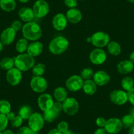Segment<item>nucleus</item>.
Listing matches in <instances>:
<instances>
[{
  "mask_svg": "<svg viewBox=\"0 0 134 134\" xmlns=\"http://www.w3.org/2000/svg\"><path fill=\"white\" fill-rule=\"evenodd\" d=\"M22 32L25 39L33 42L38 40L42 36V30L40 26L33 21L27 23L23 25Z\"/></svg>",
  "mask_w": 134,
  "mask_h": 134,
  "instance_id": "obj_1",
  "label": "nucleus"
},
{
  "mask_svg": "<svg viewBox=\"0 0 134 134\" xmlns=\"http://www.w3.org/2000/svg\"><path fill=\"white\" fill-rule=\"evenodd\" d=\"M15 66L21 72L28 71L35 65V59L28 53H20L14 58Z\"/></svg>",
  "mask_w": 134,
  "mask_h": 134,
  "instance_id": "obj_2",
  "label": "nucleus"
},
{
  "mask_svg": "<svg viewBox=\"0 0 134 134\" xmlns=\"http://www.w3.org/2000/svg\"><path fill=\"white\" fill-rule=\"evenodd\" d=\"M69 46L68 40L64 36H57L52 40L49 44V50L54 55H60L67 50Z\"/></svg>",
  "mask_w": 134,
  "mask_h": 134,
  "instance_id": "obj_3",
  "label": "nucleus"
},
{
  "mask_svg": "<svg viewBox=\"0 0 134 134\" xmlns=\"http://www.w3.org/2000/svg\"><path fill=\"white\" fill-rule=\"evenodd\" d=\"M91 43L97 48H102L107 46L110 42V36L104 32H97L91 36Z\"/></svg>",
  "mask_w": 134,
  "mask_h": 134,
  "instance_id": "obj_4",
  "label": "nucleus"
},
{
  "mask_svg": "<svg viewBox=\"0 0 134 134\" xmlns=\"http://www.w3.org/2000/svg\"><path fill=\"white\" fill-rule=\"evenodd\" d=\"M28 120V127L36 132H39L44 126V118L39 113H33Z\"/></svg>",
  "mask_w": 134,
  "mask_h": 134,
  "instance_id": "obj_5",
  "label": "nucleus"
},
{
  "mask_svg": "<svg viewBox=\"0 0 134 134\" xmlns=\"http://www.w3.org/2000/svg\"><path fill=\"white\" fill-rule=\"evenodd\" d=\"M63 110L67 115H75L79 110L78 101L74 97H67L63 103Z\"/></svg>",
  "mask_w": 134,
  "mask_h": 134,
  "instance_id": "obj_6",
  "label": "nucleus"
},
{
  "mask_svg": "<svg viewBox=\"0 0 134 134\" xmlns=\"http://www.w3.org/2000/svg\"><path fill=\"white\" fill-rule=\"evenodd\" d=\"M30 87L34 92L42 93H43L48 87L47 81L43 76H34L30 80Z\"/></svg>",
  "mask_w": 134,
  "mask_h": 134,
  "instance_id": "obj_7",
  "label": "nucleus"
},
{
  "mask_svg": "<svg viewBox=\"0 0 134 134\" xmlns=\"http://www.w3.org/2000/svg\"><path fill=\"white\" fill-rule=\"evenodd\" d=\"M36 17L43 18L49 12V5L45 0H38L34 3L32 8Z\"/></svg>",
  "mask_w": 134,
  "mask_h": 134,
  "instance_id": "obj_8",
  "label": "nucleus"
},
{
  "mask_svg": "<svg viewBox=\"0 0 134 134\" xmlns=\"http://www.w3.org/2000/svg\"><path fill=\"white\" fill-rule=\"evenodd\" d=\"M108 134H118L123 128L122 121L118 118H110L107 120L105 127Z\"/></svg>",
  "mask_w": 134,
  "mask_h": 134,
  "instance_id": "obj_9",
  "label": "nucleus"
},
{
  "mask_svg": "<svg viewBox=\"0 0 134 134\" xmlns=\"http://www.w3.org/2000/svg\"><path fill=\"white\" fill-rule=\"evenodd\" d=\"M83 80L78 75H72L66 80L65 83L67 90L70 91L76 92L82 89Z\"/></svg>",
  "mask_w": 134,
  "mask_h": 134,
  "instance_id": "obj_10",
  "label": "nucleus"
},
{
  "mask_svg": "<svg viewBox=\"0 0 134 134\" xmlns=\"http://www.w3.org/2000/svg\"><path fill=\"white\" fill-rule=\"evenodd\" d=\"M110 100L113 104L116 105H124L128 100L127 93L124 90H116L111 91L109 95Z\"/></svg>",
  "mask_w": 134,
  "mask_h": 134,
  "instance_id": "obj_11",
  "label": "nucleus"
},
{
  "mask_svg": "<svg viewBox=\"0 0 134 134\" xmlns=\"http://www.w3.org/2000/svg\"><path fill=\"white\" fill-rule=\"evenodd\" d=\"M90 59L93 64L100 65L106 61L107 53L102 49L96 48L90 53Z\"/></svg>",
  "mask_w": 134,
  "mask_h": 134,
  "instance_id": "obj_12",
  "label": "nucleus"
},
{
  "mask_svg": "<svg viewBox=\"0 0 134 134\" xmlns=\"http://www.w3.org/2000/svg\"><path fill=\"white\" fill-rule=\"evenodd\" d=\"M22 78L23 75L21 71L16 69V67H14L11 70H8L6 74V80L7 82L13 86L19 85L21 82Z\"/></svg>",
  "mask_w": 134,
  "mask_h": 134,
  "instance_id": "obj_13",
  "label": "nucleus"
},
{
  "mask_svg": "<svg viewBox=\"0 0 134 134\" xmlns=\"http://www.w3.org/2000/svg\"><path fill=\"white\" fill-rule=\"evenodd\" d=\"M54 100L52 96L49 93H42L38 97V105L42 111L45 112L53 107Z\"/></svg>",
  "mask_w": 134,
  "mask_h": 134,
  "instance_id": "obj_14",
  "label": "nucleus"
},
{
  "mask_svg": "<svg viewBox=\"0 0 134 134\" xmlns=\"http://www.w3.org/2000/svg\"><path fill=\"white\" fill-rule=\"evenodd\" d=\"M16 32L11 27L5 28L0 35V41L3 46H9L13 43L16 38Z\"/></svg>",
  "mask_w": 134,
  "mask_h": 134,
  "instance_id": "obj_15",
  "label": "nucleus"
},
{
  "mask_svg": "<svg viewBox=\"0 0 134 134\" xmlns=\"http://www.w3.org/2000/svg\"><path fill=\"white\" fill-rule=\"evenodd\" d=\"M52 24L53 28L57 31H62L65 29L68 24V20L66 15L63 13L55 15L53 18Z\"/></svg>",
  "mask_w": 134,
  "mask_h": 134,
  "instance_id": "obj_16",
  "label": "nucleus"
},
{
  "mask_svg": "<svg viewBox=\"0 0 134 134\" xmlns=\"http://www.w3.org/2000/svg\"><path fill=\"white\" fill-rule=\"evenodd\" d=\"M93 80L97 86H103L108 84L110 80V76L107 72L104 70H98L93 76Z\"/></svg>",
  "mask_w": 134,
  "mask_h": 134,
  "instance_id": "obj_17",
  "label": "nucleus"
},
{
  "mask_svg": "<svg viewBox=\"0 0 134 134\" xmlns=\"http://www.w3.org/2000/svg\"><path fill=\"white\" fill-rule=\"evenodd\" d=\"M43 50V45L42 42L34 41L28 45L27 53L33 57H36L40 55Z\"/></svg>",
  "mask_w": 134,
  "mask_h": 134,
  "instance_id": "obj_18",
  "label": "nucleus"
},
{
  "mask_svg": "<svg viewBox=\"0 0 134 134\" xmlns=\"http://www.w3.org/2000/svg\"><path fill=\"white\" fill-rule=\"evenodd\" d=\"M68 21L72 24H77L80 23L82 19V12L76 8L69 9L66 13Z\"/></svg>",
  "mask_w": 134,
  "mask_h": 134,
  "instance_id": "obj_19",
  "label": "nucleus"
},
{
  "mask_svg": "<svg viewBox=\"0 0 134 134\" xmlns=\"http://www.w3.org/2000/svg\"><path fill=\"white\" fill-rule=\"evenodd\" d=\"M134 63L130 60H124L120 62L117 65V70L118 72L123 75L130 74L133 70Z\"/></svg>",
  "mask_w": 134,
  "mask_h": 134,
  "instance_id": "obj_20",
  "label": "nucleus"
},
{
  "mask_svg": "<svg viewBox=\"0 0 134 134\" xmlns=\"http://www.w3.org/2000/svg\"><path fill=\"white\" fill-rule=\"evenodd\" d=\"M19 16L23 21L25 23H29L32 21L35 15L34 13L33 9L28 7H22L19 11Z\"/></svg>",
  "mask_w": 134,
  "mask_h": 134,
  "instance_id": "obj_21",
  "label": "nucleus"
},
{
  "mask_svg": "<svg viewBox=\"0 0 134 134\" xmlns=\"http://www.w3.org/2000/svg\"><path fill=\"white\" fill-rule=\"evenodd\" d=\"M83 91L86 95H93L95 93L97 90V86L92 80H87L83 81Z\"/></svg>",
  "mask_w": 134,
  "mask_h": 134,
  "instance_id": "obj_22",
  "label": "nucleus"
},
{
  "mask_svg": "<svg viewBox=\"0 0 134 134\" xmlns=\"http://www.w3.org/2000/svg\"><path fill=\"white\" fill-rule=\"evenodd\" d=\"M53 95L56 101L63 103L68 97V92L64 87H58L54 90Z\"/></svg>",
  "mask_w": 134,
  "mask_h": 134,
  "instance_id": "obj_23",
  "label": "nucleus"
},
{
  "mask_svg": "<svg viewBox=\"0 0 134 134\" xmlns=\"http://www.w3.org/2000/svg\"><path fill=\"white\" fill-rule=\"evenodd\" d=\"M16 7L15 0H0V7L5 12H11Z\"/></svg>",
  "mask_w": 134,
  "mask_h": 134,
  "instance_id": "obj_24",
  "label": "nucleus"
},
{
  "mask_svg": "<svg viewBox=\"0 0 134 134\" xmlns=\"http://www.w3.org/2000/svg\"><path fill=\"white\" fill-rule=\"evenodd\" d=\"M107 50L110 55L118 56L121 53L122 48L119 43L115 41H111L107 45Z\"/></svg>",
  "mask_w": 134,
  "mask_h": 134,
  "instance_id": "obj_25",
  "label": "nucleus"
},
{
  "mask_svg": "<svg viewBox=\"0 0 134 134\" xmlns=\"http://www.w3.org/2000/svg\"><path fill=\"white\" fill-rule=\"evenodd\" d=\"M0 67L4 70H11L15 67V59L12 57H5L0 60Z\"/></svg>",
  "mask_w": 134,
  "mask_h": 134,
  "instance_id": "obj_26",
  "label": "nucleus"
},
{
  "mask_svg": "<svg viewBox=\"0 0 134 134\" xmlns=\"http://www.w3.org/2000/svg\"><path fill=\"white\" fill-rule=\"evenodd\" d=\"M59 114H60V113H59L58 112H57L55 109L51 108V109L43 112V118H44L45 122L51 123V122H53V121L59 116Z\"/></svg>",
  "mask_w": 134,
  "mask_h": 134,
  "instance_id": "obj_27",
  "label": "nucleus"
},
{
  "mask_svg": "<svg viewBox=\"0 0 134 134\" xmlns=\"http://www.w3.org/2000/svg\"><path fill=\"white\" fill-rule=\"evenodd\" d=\"M33 114V110L31 107L28 105H23L19 110V116H20L23 120H28L31 115Z\"/></svg>",
  "mask_w": 134,
  "mask_h": 134,
  "instance_id": "obj_28",
  "label": "nucleus"
},
{
  "mask_svg": "<svg viewBox=\"0 0 134 134\" xmlns=\"http://www.w3.org/2000/svg\"><path fill=\"white\" fill-rule=\"evenodd\" d=\"M122 88L126 91H129L134 87V80L130 76H126L121 81Z\"/></svg>",
  "mask_w": 134,
  "mask_h": 134,
  "instance_id": "obj_29",
  "label": "nucleus"
},
{
  "mask_svg": "<svg viewBox=\"0 0 134 134\" xmlns=\"http://www.w3.org/2000/svg\"><path fill=\"white\" fill-rule=\"evenodd\" d=\"M28 42L25 38H21L16 43V50L19 53H24L25 51H27V49L28 47Z\"/></svg>",
  "mask_w": 134,
  "mask_h": 134,
  "instance_id": "obj_30",
  "label": "nucleus"
},
{
  "mask_svg": "<svg viewBox=\"0 0 134 134\" xmlns=\"http://www.w3.org/2000/svg\"><path fill=\"white\" fill-rule=\"evenodd\" d=\"M46 70V65L43 63H38L32 68V73L34 76H42Z\"/></svg>",
  "mask_w": 134,
  "mask_h": 134,
  "instance_id": "obj_31",
  "label": "nucleus"
},
{
  "mask_svg": "<svg viewBox=\"0 0 134 134\" xmlns=\"http://www.w3.org/2000/svg\"><path fill=\"white\" fill-rule=\"evenodd\" d=\"M121 121H122L123 127L124 128H130L131 126H133L134 118L130 114L124 116L121 119Z\"/></svg>",
  "mask_w": 134,
  "mask_h": 134,
  "instance_id": "obj_32",
  "label": "nucleus"
},
{
  "mask_svg": "<svg viewBox=\"0 0 134 134\" xmlns=\"http://www.w3.org/2000/svg\"><path fill=\"white\" fill-rule=\"evenodd\" d=\"M11 110V103L7 100H0V113L3 114H7Z\"/></svg>",
  "mask_w": 134,
  "mask_h": 134,
  "instance_id": "obj_33",
  "label": "nucleus"
},
{
  "mask_svg": "<svg viewBox=\"0 0 134 134\" xmlns=\"http://www.w3.org/2000/svg\"><path fill=\"white\" fill-rule=\"evenodd\" d=\"M93 70L91 68H85L81 71L80 76L83 80H87L93 78Z\"/></svg>",
  "mask_w": 134,
  "mask_h": 134,
  "instance_id": "obj_34",
  "label": "nucleus"
},
{
  "mask_svg": "<svg viewBox=\"0 0 134 134\" xmlns=\"http://www.w3.org/2000/svg\"><path fill=\"white\" fill-rule=\"evenodd\" d=\"M9 120L6 114H1L0 113V131L2 132L6 130L7 126H8Z\"/></svg>",
  "mask_w": 134,
  "mask_h": 134,
  "instance_id": "obj_35",
  "label": "nucleus"
},
{
  "mask_svg": "<svg viewBox=\"0 0 134 134\" xmlns=\"http://www.w3.org/2000/svg\"><path fill=\"white\" fill-rule=\"evenodd\" d=\"M24 120L20 116H15L10 122H11V126L13 127H20L23 123Z\"/></svg>",
  "mask_w": 134,
  "mask_h": 134,
  "instance_id": "obj_36",
  "label": "nucleus"
},
{
  "mask_svg": "<svg viewBox=\"0 0 134 134\" xmlns=\"http://www.w3.org/2000/svg\"><path fill=\"white\" fill-rule=\"evenodd\" d=\"M69 126L68 122H66V121H61V122H59L57 125V130H59L60 132H61L62 133H63L64 132L66 131L67 130H69Z\"/></svg>",
  "mask_w": 134,
  "mask_h": 134,
  "instance_id": "obj_37",
  "label": "nucleus"
},
{
  "mask_svg": "<svg viewBox=\"0 0 134 134\" xmlns=\"http://www.w3.org/2000/svg\"><path fill=\"white\" fill-rule=\"evenodd\" d=\"M16 134H33V131L28 126H23L18 130Z\"/></svg>",
  "mask_w": 134,
  "mask_h": 134,
  "instance_id": "obj_38",
  "label": "nucleus"
},
{
  "mask_svg": "<svg viewBox=\"0 0 134 134\" xmlns=\"http://www.w3.org/2000/svg\"><path fill=\"white\" fill-rule=\"evenodd\" d=\"M64 5L69 9L76 8L78 5V2L77 0H64Z\"/></svg>",
  "mask_w": 134,
  "mask_h": 134,
  "instance_id": "obj_39",
  "label": "nucleus"
},
{
  "mask_svg": "<svg viewBox=\"0 0 134 134\" xmlns=\"http://www.w3.org/2000/svg\"><path fill=\"white\" fill-rule=\"evenodd\" d=\"M23 24H22V23L20 21V20H15L11 24V28L13 30H15L16 32H19V30H22L23 28Z\"/></svg>",
  "mask_w": 134,
  "mask_h": 134,
  "instance_id": "obj_40",
  "label": "nucleus"
},
{
  "mask_svg": "<svg viewBox=\"0 0 134 134\" xmlns=\"http://www.w3.org/2000/svg\"><path fill=\"white\" fill-rule=\"evenodd\" d=\"M107 120H105V118H103V117H99L96 119V121H95V123H96V125L99 127H102V128H104L105 124H106Z\"/></svg>",
  "mask_w": 134,
  "mask_h": 134,
  "instance_id": "obj_41",
  "label": "nucleus"
},
{
  "mask_svg": "<svg viewBox=\"0 0 134 134\" xmlns=\"http://www.w3.org/2000/svg\"><path fill=\"white\" fill-rule=\"evenodd\" d=\"M127 98H128V101L134 106V87L130 91H127Z\"/></svg>",
  "mask_w": 134,
  "mask_h": 134,
  "instance_id": "obj_42",
  "label": "nucleus"
},
{
  "mask_svg": "<svg viewBox=\"0 0 134 134\" xmlns=\"http://www.w3.org/2000/svg\"><path fill=\"white\" fill-rule=\"evenodd\" d=\"M52 108L53 109H55L57 112H58L59 113H60V112L63 110V103L60 102H59V101L54 102Z\"/></svg>",
  "mask_w": 134,
  "mask_h": 134,
  "instance_id": "obj_43",
  "label": "nucleus"
},
{
  "mask_svg": "<svg viewBox=\"0 0 134 134\" xmlns=\"http://www.w3.org/2000/svg\"><path fill=\"white\" fill-rule=\"evenodd\" d=\"M93 134H108V133L107 132L106 130H105V128H102V127H99L98 129H97L95 131V132L93 133Z\"/></svg>",
  "mask_w": 134,
  "mask_h": 134,
  "instance_id": "obj_44",
  "label": "nucleus"
},
{
  "mask_svg": "<svg viewBox=\"0 0 134 134\" xmlns=\"http://www.w3.org/2000/svg\"><path fill=\"white\" fill-rule=\"evenodd\" d=\"M6 116H7V119L9 120V121H11V120H12L13 118L14 117H15L16 115H15V114L13 113V112L10 111L9 113H7V114H6Z\"/></svg>",
  "mask_w": 134,
  "mask_h": 134,
  "instance_id": "obj_45",
  "label": "nucleus"
},
{
  "mask_svg": "<svg viewBox=\"0 0 134 134\" xmlns=\"http://www.w3.org/2000/svg\"><path fill=\"white\" fill-rule=\"evenodd\" d=\"M47 134H63V133H62L61 132H60V131L57 130V128H54L50 130V131L47 133Z\"/></svg>",
  "mask_w": 134,
  "mask_h": 134,
  "instance_id": "obj_46",
  "label": "nucleus"
},
{
  "mask_svg": "<svg viewBox=\"0 0 134 134\" xmlns=\"http://www.w3.org/2000/svg\"><path fill=\"white\" fill-rule=\"evenodd\" d=\"M129 60L132 62L133 63H134V51L130 53V57H129Z\"/></svg>",
  "mask_w": 134,
  "mask_h": 134,
  "instance_id": "obj_47",
  "label": "nucleus"
},
{
  "mask_svg": "<svg viewBox=\"0 0 134 134\" xmlns=\"http://www.w3.org/2000/svg\"><path fill=\"white\" fill-rule=\"evenodd\" d=\"M3 134H15V133L11 130H5L3 131H2Z\"/></svg>",
  "mask_w": 134,
  "mask_h": 134,
  "instance_id": "obj_48",
  "label": "nucleus"
},
{
  "mask_svg": "<svg viewBox=\"0 0 134 134\" xmlns=\"http://www.w3.org/2000/svg\"><path fill=\"white\" fill-rule=\"evenodd\" d=\"M128 134H134V126H131V127L129 128Z\"/></svg>",
  "mask_w": 134,
  "mask_h": 134,
  "instance_id": "obj_49",
  "label": "nucleus"
},
{
  "mask_svg": "<svg viewBox=\"0 0 134 134\" xmlns=\"http://www.w3.org/2000/svg\"><path fill=\"white\" fill-rule=\"evenodd\" d=\"M130 114L133 117V118H134V106H133V107H132L131 109H130Z\"/></svg>",
  "mask_w": 134,
  "mask_h": 134,
  "instance_id": "obj_50",
  "label": "nucleus"
},
{
  "mask_svg": "<svg viewBox=\"0 0 134 134\" xmlns=\"http://www.w3.org/2000/svg\"><path fill=\"white\" fill-rule=\"evenodd\" d=\"M63 134H75V133H74V131H72V130H67L66 131H65V132L63 133Z\"/></svg>",
  "mask_w": 134,
  "mask_h": 134,
  "instance_id": "obj_51",
  "label": "nucleus"
},
{
  "mask_svg": "<svg viewBox=\"0 0 134 134\" xmlns=\"http://www.w3.org/2000/svg\"><path fill=\"white\" fill-rule=\"evenodd\" d=\"M3 44L2 43V42L0 41V53H2V51H3Z\"/></svg>",
  "mask_w": 134,
  "mask_h": 134,
  "instance_id": "obj_52",
  "label": "nucleus"
},
{
  "mask_svg": "<svg viewBox=\"0 0 134 134\" xmlns=\"http://www.w3.org/2000/svg\"><path fill=\"white\" fill-rule=\"evenodd\" d=\"M19 2H21V3H28V2H29L30 0H19Z\"/></svg>",
  "mask_w": 134,
  "mask_h": 134,
  "instance_id": "obj_53",
  "label": "nucleus"
},
{
  "mask_svg": "<svg viewBox=\"0 0 134 134\" xmlns=\"http://www.w3.org/2000/svg\"><path fill=\"white\" fill-rule=\"evenodd\" d=\"M87 42H91V37H90V38H87Z\"/></svg>",
  "mask_w": 134,
  "mask_h": 134,
  "instance_id": "obj_54",
  "label": "nucleus"
},
{
  "mask_svg": "<svg viewBox=\"0 0 134 134\" xmlns=\"http://www.w3.org/2000/svg\"><path fill=\"white\" fill-rule=\"evenodd\" d=\"M129 2H130V3H134V0H127Z\"/></svg>",
  "mask_w": 134,
  "mask_h": 134,
  "instance_id": "obj_55",
  "label": "nucleus"
},
{
  "mask_svg": "<svg viewBox=\"0 0 134 134\" xmlns=\"http://www.w3.org/2000/svg\"><path fill=\"white\" fill-rule=\"evenodd\" d=\"M0 134H3V133L1 132V131H0Z\"/></svg>",
  "mask_w": 134,
  "mask_h": 134,
  "instance_id": "obj_56",
  "label": "nucleus"
},
{
  "mask_svg": "<svg viewBox=\"0 0 134 134\" xmlns=\"http://www.w3.org/2000/svg\"><path fill=\"white\" fill-rule=\"evenodd\" d=\"M80 1H86V0H80Z\"/></svg>",
  "mask_w": 134,
  "mask_h": 134,
  "instance_id": "obj_57",
  "label": "nucleus"
},
{
  "mask_svg": "<svg viewBox=\"0 0 134 134\" xmlns=\"http://www.w3.org/2000/svg\"><path fill=\"white\" fill-rule=\"evenodd\" d=\"M133 126H134V123H133Z\"/></svg>",
  "mask_w": 134,
  "mask_h": 134,
  "instance_id": "obj_58",
  "label": "nucleus"
}]
</instances>
